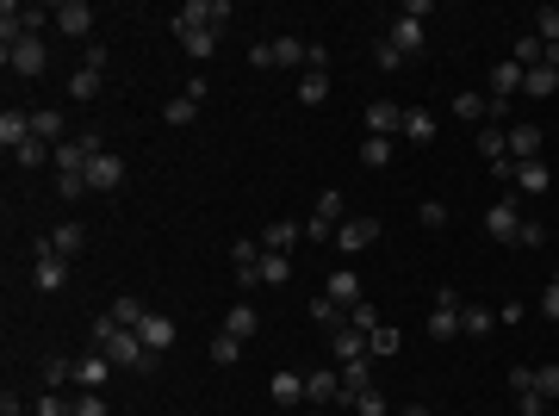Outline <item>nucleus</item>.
I'll return each instance as SVG.
<instances>
[{
    "mask_svg": "<svg viewBox=\"0 0 559 416\" xmlns=\"http://www.w3.org/2000/svg\"><path fill=\"white\" fill-rule=\"evenodd\" d=\"M94 348H106V354H112V367H137V373H149V360H156V354L137 342V330H118L112 317H100V323H94Z\"/></svg>",
    "mask_w": 559,
    "mask_h": 416,
    "instance_id": "1",
    "label": "nucleus"
},
{
    "mask_svg": "<svg viewBox=\"0 0 559 416\" xmlns=\"http://www.w3.org/2000/svg\"><path fill=\"white\" fill-rule=\"evenodd\" d=\"M32 286H37V292H63V286H69V261L50 249V237H37V243H32Z\"/></svg>",
    "mask_w": 559,
    "mask_h": 416,
    "instance_id": "2",
    "label": "nucleus"
},
{
    "mask_svg": "<svg viewBox=\"0 0 559 416\" xmlns=\"http://www.w3.org/2000/svg\"><path fill=\"white\" fill-rule=\"evenodd\" d=\"M361 125H367V137H404V106L398 100H367Z\"/></svg>",
    "mask_w": 559,
    "mask_h": 416,
    "instance_id": "3",
    "label": "nucleus"
},
{
    "mask_svg": "<svg viewBox=\"0 0 559 416\" xmlns=\"http://www.w3.org/2000/svg\"><path fill=\"white\" fill-rule=\"evenodd\" d=\"M485 237L491 243H516V237H523V206H516V199H497V206L485 211Z\"/></svg>",
    "mask_w": 559,
    "mask_h": 416,
    "instance_id": "4",
    "label": "nucleus"
},
{
    "mask_svg": "<svg viewBox=\"0 0 559 416\" xmlns=\"http://www.w3.org/2000/svg\"><path fill=\"white\" fill-rule=\"evenodd\" d=\"M6 56V69L13 75H44L50 69V50H44V37H19L13 50H0Z\"/></svg>",
    "mask_w": 559,
    "mask_h": 416,
    "instance_id": "5",
    "label": "nucleus"
},
{
    "mask_svg": "<svg viewBox=\"0 0 559 416\" xmlns=\"http://www.w3.org/2000/svg\"><path fill=\"white\" fill-rule=\"evenodd\" d=\"M106 380H112V354H106V348H87V354L75 360V391H100Z\"/></svg>",
    "mask_w": 559,
    "mask_h": 416,
    "instance_id": "6",
    "label": "nucleus"
},
{
    "mask_svg": "<svg viewBox=\"0 0 559 416\" xmlns=\"http://www.w3.org/2000/svg\"><path fill=\"white\" fill-rule=\"evenodd\" d=\"M175 336H180L175 317H162V311H149V317L137 323V342L149 348V354H168V348H175Z\"/></svg>",
    "mask_w": 559,
    "mask_h": 416,
    "instance_id": "7",
    "label": "nucleus"
},
{
    "mask_svg": "<svg viewBox=\"0 0 559 416\" xmlns=\"http://www.w3.org/2000/svg\"><path fill=\"white\" fill-rule=\"evenodd\" d=\"M380 243V218H349L342 230H336V249H349V255H361V249Z\"/></svg>",
    "mask_w": 559,
    "mask_h": 416,
    "instance_id": "8",
    "label": "nucleus"
},
{
    "mask_svg": "<svg viewBox=\"0 0 559 416\" xmlns=\"http://www.w3.org/2000/svg\"><path fill=\"white\" fill-rule=\"evenodd\" d=\"M87 187H94V193H118V187H125V162L100 149V156L87 162Z\"/></svg>",
    "mask_w": 559,
    "mask_h": 416,
    "instance_id": "9",
    "label": "nucleus"
},
{
    "mask_svg": "<svg viewBox=\"0 0 559 416\" xmlns=\"http://www.w3.org/2000/svg\"><path fill=\"white\" fill-rule=\"evenodd\" d=\"M336 398H342V373H330V367H311V373H305V404H336Z\"/></svg>",
    "mask_w": 559,
    "mask_h": 416,
    "instance_id": "10",
    "label": "nucleus"
},
{
    "mask_svg": "<svg viewBox=\"0 0 559 416\" xmlns=\"http://www.w3.org/2000/svg\"><path fill=\"white\" fill-rule=\"evenodd\" d=\"M56 32L63 37H87L94 32V6H87V0H63V6H56Z\"/></svg>",
    "mask_w": 559,
    "mask_h": 416,
    "instance_id": "11",
    "label": "nucleus"
},
{
    "mask_svg": "<svg viewBox=\"0 0 559 416\" xmlns=\"http://www.w3.org/2000/svg\"><path fill=\"white\" fill-rule=\"evenodd\" d=\"M523 63H516V56H510V63H497V69H491L485 75V94H491V100H510V94H523Z\"/></svg>",
    "mask_w": 559,
    "mask_h": 416,
    "instance_id": "12",
    "label": "nucleus"
},
{
    "mask_svg": "<svg viewBox=\"0 0 559 416\" xmlns=\"http://www.w3.org/2000/svg\"><path fill=\"white\" fill-rule=\"evenodd\" d=\"M510 162H541V125H510Z\"/></svg>",
    "mask_w": 559,
    "mask_h": 416,
    "instance_id": "13",
    "label": "nucleus"
},
{
    "mask_svg": "<svg viewBox=\"0 0 559 416\" xmlns=\"http://www.w3.org/2000/svg\"><path fill=\"white\" fill-rule=\"evenodd\" d=\"M255 330H261V311H255L249 299H237V305L224 311V336H237V342H249Z\"/></svg>",
    "mask_w": 559,
    "mask_h": 416,
    "instance_id": "14",
    "label": "nucleus"
},
{
    "mask_svg": "<svg viewBox=\"0 0 559 416\" xmlns=\"http://www.w3.org/2000/svg\"><path fill=\"white\" fill-rule=\"evenodd\" d=\"M230 261H237V286L249 292V286L261 279V249H255V243L243 237V243H230Z\"/></svg>",
    "mask_w": 559,
    "mask_h": 416,
    "instance_id": "15",
    "label": "nucleus"
},
{
    "mask_svg": "<svg viewBox=\"0 0 559 416\" xmlns=\"http://www.w3.org/2000/svg\"><path fill=\"white\" fill-rule=\"evenodd\" d=\"M268 391H274L280 411H299V404H305V373H292V367H286V373H274V385H268Z\"/></svg>",
    "mask_w": 559,
    "mask_h": 416,
    "instance_id": "16",
    "label": "nucleus"
},
{
    "mask_svg": "<svg viewBox=\"0 0 559 416\" xmlns=\"http://www.w3.org/2000/svg\"><path fill=\"white\" fill-rule=\"evenodd\" d=\"M299 237H305V224H292V218H274V224L261 230V249H268V255H286V249L299 243Z\"/></svg>",
    "mask_w": 559,
    "mask_h": 416,
    "instance_id": "17",
    "label": "nucleus"
},
{
    "mask_svg": "<svg viewBox=\"0 0 559 416\" xmlns=\"http://www.w3.org/2000/svg\"><path fill=\"white\" fill-rule=\"evenodd\" d=\"M491 330H497V311H491V305H460V336L485 342Z\"/></svg>",
    "mask_w": 559,
    "mask_h": 416,
    "instance_id": "18",
    "label": "nucleus"
},
{
    "mask_svg": "<svg viewBox=\"0 0 559 416\" xmlns=\"http://www.w3.org/2000/svg\"><path fill=\"white\" fill-rule=\"evenodd\" d=\"M0 143L19 156V149L32 143V112H0Z\"/></svg>",
    "mask_w": 559,
    "mask_h": 416,
    "instance_id": "19",
    "label": "nucleus"
},
{
    "mask_svg": "<svg viewBox=\"0 0 559 416\" xmlns=\"http://www.w3.org/2000/svg\"><path fill=\"white\" fill-rule=\"evenodd\" d=\"M50 249H56V255H63V261H75V255H81V249H87V230H81V224H75V218H63V224H56V230H50Z\"/></svg>",
    "mask_w": 559,
    "mask_h": 416,
    "instance_id": "20",
    "label": "nucleus"
},
{
    "mask_svg": "<svg viewBox=\"0 0 559 416\" xmlns=\"http://www.w3.org/2000/svg\"><path fill=\"white\" fill-rule=\"evenodd\" d=\"M385 37H391L404 56H417V50H422V19H404V13H398V19L385 25Z\"/></svg>",
    "mask_w": 559,
    "mask_h": 416,
    "instance_id": "21",
    "label": "nucleus"
},
{
    "mask_svg": "<svg viewBox=\"0 0 559 416\" xmlns=\"http://www.w3.org/2000/svg\"><path fill=\"white\" fill-rule=\"evenodd\" d=\"M510 180H516V193H547V187H554V168H547V162H516Z\"/></svg>",
    "mask_w": 559,
    "mask_h": 416,
    "instance_id": "22",
    "label": "nucleus"
},
{
    "mask_svg": "<svg viewBox=\"0 0 559 416\" xmlns=\"http://www.w3.org/2000/svg\"><path fill=\"white\" fill-rule=\"evenodd\" d=\"M330 348H336V360H342V367H349V360H367V336H361L354 323H342V330L330 336Z\"/></svg>",
    "mask_w": 559,
    "mask_h": 416,
    "instance_id": "23",
    "label": "nucleus"
},
{
    "mask_svg": "<svg viewBox=\"0 0 559 416\" xmlns=\"http://www.w3.org/2000/svg\"><path fill=\"white\" fill-rule=\"evenodd\" d=\"M523 94H528V100H554V94H559V69H547V63L528 69L523 75Z\"/></svg>",
    "mask_w": 559,
    "mask_h": 416,
    "instance_id": "24",
    "label": "nucleus"
},
{
    "mask_svg": "<svg viewBox=\"0 0 559 416\" xmlns=\"http://www.w3.org/2000/svg\"><path fill=\"white\" fill-rule=\"evenodd\" d=\"M330 299H336L342 311H354V305H361V279H354L349 268H336V274H330Z\"/></svg>",
    "mask_w": 559,
    "mask_h": 416,
    "instance_id": "25",
    "label": "nucleus"
},
{
    "mask_svg": "<svg viewBox=\"0 0 559 416\" xmlns=\"http://www.w3.org/2000/svg\"><path fill=\"white\" fill-rule=\"evenodd\" d=\"M311 323H317V330H330V336H336V330L349 323V311H342V305H336V299L323 292V299H311Z\"/></svg>",
    "mask_w": 559,
    "mask_h": 416,
    "instance_id": "26",
    "label": "nucleus"
},
{
    "mask_svg": "<svg viewBox=\"0 0 559 416\" xmlns=\"http://www.w3.org/2000/svg\"><path fill=\"white\" fill-rule=\"evenodd\" d=\"M274 63H280V69H305V63H311V44H299V37H274Z\"/></svg>",
    "mask_w": 559,
    "mask_h": 416,
    "instance_id": "27",
    "label": "nucleus"
},
{
    "mask_svg": "<svg viewBox=\"0 0 559 416\" xmlns=\"http://www.w3.org/2000/svg\"><path fill=\"white\" fill-rule=\"evenodd\" d=\"M32 137L50 143V149H56V143H69V137H63V112H32Z\"/></svg>",
    "mask_w": 559,
    "mask_h": 416,
    "instance_id": "28",
    "label": "nucleus"
},
{
    "mask_svg": "<svg viewBox=\"0 0 559 416\" xmlns=\"http://www.w3.org/2000/svg\"><path fill=\"white\" fill-rule=\"evenodd\" d=\"M404 137L411 143H435V118L422 106H404Z\"/></svg>",
    "mask_w": 559,
    "mask_h": 416,
    "instance_id": "29",
    "label": "nucleus"
},
{
    "mask_svg": "<svg viewBox=\"0 0 559 416\" xmlns=\"http://www.w3.org/2000/svg\"><path fill=\"white\" fill-rule=\"evenodd\" d=\"M503 149H510V131H503V125H479V156H485V162H503Z\"/></svg>",
    "mask_w": 559,
    "mask_h": 416,
    "instance_id": "30",
    "label": "nucleus"
},
{
    "mask_svg": "<svg viewBox=\"0 0 559 416\" xmlns=\"http://www.w3.org/2000/svg\"><path fill=\"white\" fill-rule=\"evenodd\" d=\"M106 317H112L118 330H137L149 311H143V299H131V292H125V299H112V311H106Z\"/></svg>",
    "mask_w": 559,
    "mask_h": 416,
    "instance_id": "31",
    "label": "nucleus"
},
{
    "mask_svg": "<svg viewBox=\"0 0 559 416\" xmlns=\"http://www.w3.org/2000/svg\"><path fill=\"white\" fill-rule=\"evenodd\" d=\"M299 100H305V106H323V100H330V75H323V69H305V81H299Z\"/></svg>",
    "mask_w": 559,
    "mask_h": 416,
    "instance_id": "32",
    "label": "nucleus"
},
{
    "mask_svg": "<svg viewBox=\"0 0 559 416\" xmlns=\"http://www.w3.org/2000/svg\"><path fill=\"white\" fill-rule=\"evenodd\" d=\"M342 211H349V199H342V193H336V187H330V193H323V199H317V211H311V218H323V224H336V230H342V224H349V218H342Z\"/></svg>",
    "mask_w": 559,
    "mask_h": 416,
    "instance_id": "33",
    "label": "nucleus"
},
{
    "mask_svg": "<svg viewBox=\"0 0 559 416\" xmlns=\"http://www.w3.org/2000/svg\"><path fill=\"white\" fill-rule=\"evenodd\" d=\"M429 336H435V342H454L460 336V311H442V305H435V311H429Z\"/></svg>",
    "mask_w": 559,
    "mask_h": 416,
    "instance_id": "34",
    "label": "nucleus"
},
{
    "mask_svg": "<svg viewBox=\"0 0 559 416\" xmlns=\"http://www.w3.org/2000/svg\"><path fill=\"white\" fill-rule=\"evenodd\" d=\"M100 81H106L100 69H75L69 75V100H94V94H100Z\"/></svg>",
    "mask_w": 559,
    "mask_h": 416,
    "instance_id": "35",
    "label": "nucleus"
},
{
    "mask_svg": "<svg viewBox=\"0 0 559 416\" xmlns=\"http://www.w3.org/2000/svg\"><path fill=\"white\" fill-rule=\"evenodd\" d=\"M373 63H380L385 75H398V69H404V63H411V56H404V50H398L391 37H380V44H373Z\"/></svg>",
    "mask_w": 559,
    "mask_h": 416,
    "instance_id": "36",
    "label": "nucleus"
},
{
    "mask_svg": "<svg viewBox=\"0 0 559 416\" xmlns=\"http://www.w3.org/2000/svg\"><path fill=\"white\" fill-rule=\"evenodd\" d=\"M541 56H547V44H541L534 32L516 37V63H523V69H541Z\"/></svg>",
    "mask_w": 559,
    "mask_h": 416,
    "instance_id": "37",
    "label": "nucleus"
},
{
    "mask_svg": "<svg viewBox=\"0 0 559 416\" xmlns=\"http://www.w3.org/2000/svg\"><path fill=\"white\" fill-rule=\"evenodd\" d=\"M261 279H268V286H286V279H292V261H286V255H268V249H261Z\"/></svg>",
    "mask_w": 559,
    "mask_h": 416,
    "instance_id": "38",
    "label": "nucleus"
},
{
    "mask_svg": "<svg viewBox=\"0 0 559 416\" xmlns=\"http://www.w3.org/2000/svg\"><path fill=\"white\" fill-rule=\"evenodd\" d=\"M180 44H187V56H193V63H206L211 50H218V32H187Z\"/></svg>",
    "mask_w": 559,
    "mask_h": 416,
    "instance_id": "39",
    "label": "nucleus"
},
{
    "mask_svg": "<svg viewBox=\"0 0 559 416\" xmlns=\"http://www.w3.org/2000/svg\"><path fill=\"white\" fill-rule=\"evenodd\" d=\"M162 118H168V125H193V118H199V100H187V94H180V100L162 106Z\"/></svg>",
    "mask_w": 559,
    "mask_h": 416,
    "instance_id": "40",
    "label": "nucleus"
},
{
    "mask_svg": "<svg viewBox=\"0 0 559 416\" xmlns=\"http://www.w3.org/2000/svg\"><path fill=\"white\" fill-rule=\"evenodd\" d=\"M361 162H367V168H385V162H391V137H367L361 143Z\"/></svg>",
    "mask_w": 559,
    "mask_h": 416,
    "instance_id": "41",
    "label": "nucleus"
},
{
    "mask_svg": "<svg viewBox=\"0 0 559 416\" xmlns=\"http://www.w3.org/2000/svg\"><path fill=\"white\" fill-rule=\"evenodd\" d=\"M63 385H75V360H50L44 367V391H63Z\"/></svg>",
    "mask_w": 559,
    "mask_h": 416,
    "instance_id": "42",
    "label": "nucleus"
},
{
    "mask_svg": "<svg viewBox=\"0 0 559 416\" xmlns=\"http://www.w3.org/2000/svg\"><path fill=\"white\" fill-rule=\"evenodd\" d=\"M534 37H541V44H559V6H541V13H534Z\"/></svg>",
    "mask_w": 559,
    "mask_h": 416,
    "instance_id": "43",
    "label": "nucleus"
},
{
    "mask_svg": "<svg viewBox=\"0 0 559 416\" xmlns=\"http://www.w3.org/2000/svg\"><path fill=\"white\" fill-rule=\"evenodd\" d=\"M237 354H243L237 336H211V360H218V367H237Z\"/></svg>",
    "mask_w": 559,
    "mask_h": 416,
    "instance_id": "44",
    "label": "nucleus"
},
{
    "mask_svg": "<svg viewBox=\"0 0 559 416\" xmlns=\"http://www.w3.org/2000/svg\"><path fill=\"white\" fill-rule=\"evenodd\" d=\"M417 224H422V230H442V224H448V206H442V199H422V206H417Z\"/></svg>",
    "mask_w": 559,
    "mask_h": 416,
    "instance_id": "45",
    "label": "nucleus"
},
{
    "mask_svg": "<svg viewBox=\"0 0 559 416\" xmlns=\"http://www.w3.org/2000/svg\"><path fill=\"white\" fill-rule=\"evenodd\" d=\"M354 411H361V416H391V404H385V391H373V385H367V391L354 398Z\"/></svg>",
    "mask_w": 559,
    "mask_h": 416,
    "instance_id": "46",
    "label": "nucleus"
},
{
    "mask_svg": "<svg viewBox=\"0 0 559 416\" xmlns=\"http://www.w3.org/2000/svg\"><path fill=\"white\" fill-rule=\"evenodd\" d=\"M367 354H398V330H391V323H380V330L367 336Z\"/></svg>",
    "mask_w": 559,
    "mask_h": 416,
    "instance_id": "47",
    "label": "nucleus"
},
{
    "mask_svg": "<svg viewBox=\"0 0 559 416\" xmlns=\"http://www.w3.org/2000/svg\"><path fill=\"white\" fill-rule=\"evenodd\" d=\"M534 391H541L547 404H559V367H534Z\"/></svg>",
    "mask_w": 559,
    "mask_h": 416,
    "instance_id": "48",
    "label": "nucleus"
},
{
    "mask_svg": "<svg viewBox=\"0 0 559 416\" xmlns=\"http://www.w3.org/2000/svg\"><path fill=\"white\" fill-rule=\"evenodd\" d=\"M19 162H25V168H44V162H56V149H50V143H25V149H19Z\"/></svg>",
    "mask_w": 559,
    "mask_h": 416,
    "instance_id": "49",
    "label": "nucleus"
},
{
    "mask_svg": "<svg viewBox=\"0 0 559 416\" xmlns=\"http://www.w3.org/2000/svg\"><path fill=\"white\" fill-rule=\"evenodd\" d=\"M349 323H354V330H361V336H373V330H380V311H373V305L361 299V305H354V311H349Z\"/></svg>",
    "mask_w": 559,
    "mask_h": 416,
    "instance_id": "50",
    "label": "nucleus"
},
{
    "mask_svg": "<svg viewBox=\"0 0 559 416\" xmlns=\"http://www.w3.org/2000/svg\"><path fill=\"white\" fill-rule=\"evenodd\" d=\"M454 112H460V118H485V94H466V87H460V94H454Z\"/></svg>",
    "mask_w": 559,
    "mask_h": 416,
    "instance_id": "51",
    "label": "nucleus"
},
{
    "mask_svg": "<svg viewBox=\"0 0 559 416\" xmlns=\"http://www.w3.org/2000/svg\"><path fill=\"white\" fill-rule=\"evenodd\" d=\"M69 411H75V416H106V398H100V391H75Z\"/></svg>",
    "mask_w": 559,
    "mask_h": 416,
    "instance_id": "52",
    "label": "nucleus"
},
{
    "mask_svg": "<svg viewBox=\"0 0 559 416\" xmlns=\"http://www.w3.org/2000/svg\"><path fill=\"white\" fill-rule=\"evenodd\" d=\"M56 193H63V199H81V193H94V187H87V174H56Z\"/></svg>",
    "mask_w": 559,
    "mask_h": 416,
    "instance_id": "53",
    "label": "nucleus"
},
{
    "mask_svg": "<svg viewBox=\"0 0 559 416\" xmlns=\"http://www.w3.org/2000/svg\"><path fill=\"white\" fill-rule=\"evenodd\" d=\"M37 416H75V411H69L63 391H44V398H37Z\"/></svg>",
    "mask_w": 559,
    "mask_h": 416,
    "instance_id": "54",
    "label": "nucleus"
},
{
    "mask_svg": "<svg viewBox=\"0 0 559 416\" xmlns=\"http://www.w3.org/2000/svg\"><path fill=\"white\" fill-rule=\"evenodd\" d=\"M516 411L523 416H547V398H541V391H516Z\"/></svg>",
    "mask_w": 559,
    "mask_h": 416,
    "instance_id": "55",
    "label": "nucleus"
},
{
    "mask_svg": "<svg viewBox=\"0 0 559 416\" xmlns=\"http://www.w3.org/2000/svg\"><path fill=\"white\" fill-rule=\"evenodd\" d=\"M249 69H274V44H249Z\"/></svg>",
    "mask_w": 559,
    "mask_h": 416,
    "instance_id": "56",
    "label": "nucleus"
},
{
    "mask_svg": "<svg viewBox=\"0 0 559 416\" xmlns=\"http://www.w3.org/2000/svg\"><path fill=\"white\" fill-rule=\"evenodd\" d=\"M516 243H523V249H541V243H547V230H541L534 218H523V237H516Z\"/></svg>",
    "mask_w": 559,
    "mask_h": 416,
    "instance_id": "57",
    "label": "nucleus"
},
{
    "mask_svg": "<svg viewBox=\"0 0 559 416\" xmlns=\"http://www.w3.org/2000/svg\"><path fill=\"white\" fill-rule=\"evenodd\" d=\"M541 317H554V323H559V279H547V292H541Z\"/></svg>",
    "mask_w": 559,
    "mask_h": 416,
    "instance_id": "58",
    "label": "nucleus"
},
{
    "mask_svg": "<svg viewBox=\"0 0 559 416\" xmlns=\"http://www.w3.org/2000/svg\"><path fill=\"white\" fill-rule=\"evenodd\" d=\"M510 391H534V367H510Z\"/></svg>",
    "mask_w": 559,
    "mask_h": 416,
    "instance_id": "59",
    "label": "nucleus"
},
{
    "mask_svg": "<svg viewBox=\"0 0 559 416\" xmlns=\"http://www.w3.org/2000/svg\"><path fill=\"white\" fill-rule=\"evenodd\" d=\"M81 69H100V75H106V44H87V56H81Z\"/></svg>",
    "mask_w": 559,
    "mask_h": 416,
    "instance_id": "60",
    "label": "nucleus"
},
{
    "mask_svg": "<svg viewBox=\"0 0 559 416\" xmlns=\"http://www.w3.org/2000/svg\"><path fill=\"white\" fill-rule=\"evenodd\" d=\"M541 63H547V69H559V44H547V56H541Z\"/></svg>",
    "mask_w": 559,
    "mask_h": 416,
    "instance_id": "61",
    "label": "nucleus"
},
{
    "mask_svg": "<svg viewBox=\"0 0 559 416\" xmlns=\"http://www.w3.org/2000/svg\"><path fill=\"white\" fill-rule=\"evenodd\" d=\"M404 416H435V411H429V404H411V411H404Z\"/></svg>",
    "mask_w": 559,
    "mask_h": 416,
    "instance_id": "62",
    "label": "nucleus"
},
{
    "mask_svg": "<svg viewBox=\"0 0 559 416\" xmlns=\"http://www.w3.org/2000/svg\"><path fill=\"white\" fill-rule=\"evenodd\" d=\"M305 416H323V411H305Z\"/></svg>",
    "mask_w": 559,
    "mask_h": 416,
    "instance_id": "63",
    "label": "nucleus"
},
{
    "mask_svg": "<svg viewBox=\"0 0 559 416\" xmlns=\"http://www.w3.org/2000/svg\"><path fill=\"white\" fill-rule=\"evenodd\" d=\"M554 187H559V174H554Z\"/></svg>",
    "mask_w": 559,
    "mask_h": 416,
    "instance_id": "64",
    "label": "nucleus"
}]
</instances>
